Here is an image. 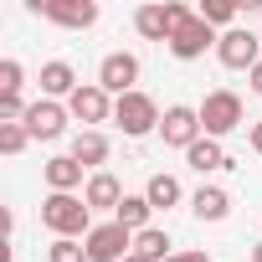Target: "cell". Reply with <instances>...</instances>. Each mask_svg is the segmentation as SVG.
Wrapping results in <instances>:
<instances>
[{
	"label": "cell",
	"mask_w": 262,
	"mask_h": 262,
	"mask_svg": "<svg viewBox=\"0 0 262 262\" xmlns=\"http://www.w3.org/2000/svg\"><path fill=\"white\" fill-rule=\"evenodd\" d=\"M41 226H47L52 236H72V242H82L98 221H93V211H88L82 195H62V190H52V195L41 201Z\"/></svg>",
	"instance_id": "cell-1"
},
{
	"label": "cell",
	"mask_w": 262,
	"mask_h": 262,
	"mask_svg": "<svg viewBox=\"0 0 262 262\" xmlns=\"http://www.w3.org/2000/svg\"><path fill=\"white\" fill-rule=\"evenodd\" d=\"M160 103L144 93V88H134V93H123V98H113V123L123 128L128 139H144V134H160Z\"/></svg>",
	"instance_id": "cell-2"
},
{
	"label": "cell",
	"mask_w": 262,
	"mask_h": 262,
	"mask_svg": "<svg viewBox=\"0 0 262 262\" xmlns=\"http://www.w3.org/2000/svg\"><path fill=\"white\" fill-rule=\"evenodd\" d=\"M190 16H195V11L180 6V0H149V6L134 11V31H139L144 41H165V47H170V36H175Z\"/></svg>",
	"instance_id": "cell-3"
},
{
	"label": "cell",
	"mask_w": 262,
	"mask_h": 262,
	"mask_svg": "<svg viewBox=\"0 0 262 262\" xmlns=\"http://www.w3.org/2000/svg\"><path fill=\"white\" fill-rule=\"evenodd\" d=\"M242 118H247V108H242V98H236L231 88L206 93V103H201V128H206V139H226V134H236Z\"/></svg>",
	"instance_id": "cell-4"
},
{
	"label": "cell",
	"mask_w": 262,
	"mask_h": 262,
	"mask_svg": "<svg viewBox=\"0 0 262 262\" xmlns=\"http://www.w3.org/2000/svg\"><path fill=\"white\" fill-rule=\"evenodd\" d=\"M82 247H88L93 262H123V257H134V231L118 226V221L108 216V221H98V226L82 236Z\"/></svg>",
	"instance_id": "cell-5"
},
{
	"label": "cell",
	"mask_w": 262,
	"mask_h": 262,
	"mask_svg": "<svg viewBox=\"0 0 262 262\" xmlns=\"http://www.w3.org/2000/svg\"><path fill=\"white\" fill-rule=\"evenodd\" d=\"M216 62H221V67H231V72H252V67L262 62V36H257V31H247V26L221 31V41H216Z\"/></svg>",
	"instance_id": "cell-6"
},
{
	"label": "cell",
	"mask_w": 262,
	"mask_h": 262,
	"mask_svg": "<svg viewBox=\"0 0 262 262\" xmlns=\"http://www.w3.org/2000/svg\"><path fill=\"white\" fill-rule=\"evenodd\" d=\"M160 139L170 144V149H190L195 139H206V128H201V108H190V103H170L165 108V118H160Z\"/></svg>",
	"instance_id": "cell-7"
},
{
	"label": "cell",
	"mask_w": 262,
	"mask_h": 262,
	"mask_svg": "<svg viewBox=\"0 0 262 262\" xmlns=\"http://www.w3.org/2000/svg\"><path fill=\"white\" fill-rule=\"evenodd\" d=\"M31 16L67 26V31H88L98 21V0H31Z\"/></svg>",
	"instance_id": "cell-8"
},
{
	"label": "cell",
	"mask_w": 262,
	"mask_h": 262,
	"mask_svg": "<svg viewBox=\"0 0 262 262\" xmlns=\"http://www.w3.org/2000/svg\"><path fill=\"white\" fill-rule=\"evenodd\" d=\"M134 82H139V57H134V52H108V57L98 62V88H103L108 98L134 93Z\"/></svg>",
	"instance_id": "cell-9"
},
{
	"label": "cell",
	"mask_w": 262,
	"mask_h": 262,
	"mask_svg": "<svg viewBox=\"0 0 262 262\" xmlns=\"http://www.w3.org/2000/svg\"><path fill=\"white\" fill-rule=\"evenodd\" d=\"M216 41H221V36H216V26H206L201 16H190V21L170 36V57H175V62H201Z\"/></svg>",
	"instance_id": "cell-10"
},
{
	"label": "cell",
	"mask_w": 262,
	"mask_h": 262,
	"mask_svg": "<svg viewBox=\"0 0 262 262\" xmlns=\"http://www.w3.org/2000/svg\"><path fill=\"white\" fill-rule=\"evenodd\" d=\"M67 123H72L67 103H52V98H36V103L26 108V128H31V139H41V144L62 139V134H67Z\"/></svg>",
	"instance_id": "cell-11"
},
{
	"label": "cell",
	"mask_w": 262,
	"mask_h": 262,
	"mask_svg": "<svg viewBox=\"0 0 262 262\" xmlns=\"http://www.w3.org/2000/svg\"><path fill=\"white\" fill-rule=\"evenodd\" d=\"M67 113H72L82 128H98V123H108V118H113V98H108L98 82H82V88L67 98Z\"/></svg>",
	"instance_id": "cell-12"
},
{
	"label": "cell",
	"mask_w": 262,
	"mask_h": 262,
	"mask_svg": "<svg viewBox=\"0 0 262 262\" xmlns=\"http://www.w3.org/2000/svg\"><path fill=\"white\" fill-rule=\"evenodd\" d=\"M82 170H103L108 165V155H113V144H108V134H103V128H82V134H72V149H67Z\"/></svg>",
	"instance_id": "cell-13"
},
{
	"label": "cell",
	"mask_w": 262,
	"mask_h": 262,
	"mask_svg": "<svg viewBox=\"0 0 262 262\" xmlns=\"http://www.w3.org/2000/svg\"><path fill=\"white\" fill-rule=\"evenodd\" d=\"M36 82H41V98H52V103H67V98L82 88V82H77V67L62 62V57H57V62H41V77H36Z\"/></svg>",
	"instance_id": "cell-14"
},
{
	"label": "cell",
	"mask_w": 262,
	"mask_h": 262,
	"mask_svg": "<svg viewBox=\"0 0 262 262\" xmlns=\"http://www.w3.org/2000/svg\"><path fill=\"white\" fill-rule=\"evenodd\" d=\"M128 190L118 185V175H108V170H98V175H88V185H82V201H88V211H118V201H123Z\"/></svg>",
	"instance_id": "cell-15"
},
{
	"label": "cell",
	"mask_w": 262,
	"mask_h": 262,
	"mask_svg": "<svg viewBox=\"0 0 262 262\" xmlns=\"http://www.w3.org/2000/svg\"><path fill=\"white\" fill-rule=\"evenodd\" d=\"M41 175H47V185H52V190H62V195H77V190L88 185V180H82L88 170H82L72 155H52V160L41 165Z\"/></svg>",
	"instance_id": "cell-16"
},
{
	"label": "cell",
	"mask_w": 262,
	"mask_h": 262,
	"mask_svg": "<svg viewBox=\"0 0 262 262\" xmlns=\"http://www.w3.org/2000/svg\"><path fill=\"white\" fill-rule=\"evenodd\" d=\"M185 165H190L195 175H216V170H231L236 160L221 149V139H195V144L185 149Z\"/></svg>",
	"instance_id": "cell-17"
},
{
	"label": "cell",
	"mask_w": 262,
	"mask_h": 262,
	"mask_svg": "<svg viewBox=\"0 0 262 262\" xmlns=\"http://www.w3.org/2000/svg\"><path fill=\"white\" fill-rule=\"evenodd\" d=\"M190 211H195V221H226L231 216V195L221 185H201L190 195Z\"/></svg>",
	"instance_id": "cell-18"
},
{
	"label": "cell",
	"mask_w": 262,
	"mask_h": 262,
	"mask_svg": "<svg viewBox=\"0 0 262 262\" xmlns=\"http://www.w3.org/2000/svg\"><path fill=\"white\" fill-rule=\"evenodd\" d=\"M149 216H155V206L144 201V190H139V195H123V201H118V211H113V221H118V226H128L134 236H139L144 226H155Z\"/></svg>",
	"instance_id": "cell-19"
},
{
	"label": "cell",
	"mask_w": 262,
	"mask_h": 262,
	"mask_svg": "<svg viewBox=\"0 0 262 262\" xmlns=\"http://www.w3.org/2000/svg\"><path fill=\"white\" fill-rule=\"evenodd\" d=\"M134 252L144 257V262H170L175 252H170V231L165 226H144L139 236H134Z\"/></svg>",
	"instance_id": "cell-20"
},
{
	"label": "cell",
	"mask_w": 262,
	"mask_h": 262,
	"mask_svg": "<svg viewBox=\"0 0 262 262\" xmlns=\"http://www.w3.org/2000/svg\"><path fill=\"white\" fill-rule=\"evenodd\" d=\"M180 180L175 175H149V185H144V201L155 206V211H170V206H180Z\"/></svg>",
	"instance_id": "cell-21"
},
{
	"label": "cell",
	"mask_w": 262,
	"mask_h": 262,
	"mask_svg": "<svg viewBox=\"0 0 262 262\" xmlns=\"http://www.w3.org/2000/svg\"><path fill=\"white\" fill-rule=\"evenodd\" d=\"M236 11H242L236 0H201V6H195V16H201L206 26H226V31H231V21H236Z\"/></svg>",
	"instance_id": "cell-22"
},
{
	"label": "cell",
	"mask_w": 262,
	"mask_h": 262,
	"mask_svg": "<svg viewBox=\"0 0 262 262\" xmlns=\"http://www.w3.org/2000/svg\"><path fill=\"white\" fill-rule=\"evenodd\" d=\"M47 262H93V257H88V247H82V242H72V236H57V242L47 247Z\"/></svg>",
	"instance_id": "cell-23"
},
{
	"label": "cell",
	"mask_w": 262,
	"mask_h": 262,
	"mask_svg": "<svg viewBox=\"0 0 262 262\" xmlns=\"http://www.w3.org/2000/svg\"><path fill=\"white\" fill-rule=\"evenodd\" d=\"M31 144V128L26 123H0V155H21Z\"/></svg>",
	"instance_id": "cell-24"
},
{
	"label": "cell",
	"mask_w": 262,
	"mask_h": 262,
	"mask_svg": "<svg viewBox=\"0 0 262 262\" xmlns=\"http://www.w3.org/2000/svg\"><path fill=\"white\" fill-rule=\"evenodd\" d=\"M21 82H26V67L16 57H6L0 62V93H21Z\"/></svg>",
	"instance_id": "cell-25"
},
{
	"label": "cell",
	"mask_w": 262,
	"mask_h": 262,
	"mask_svg": "<svg viewBox=\"0 0 262 262\" xmlns=\"http://www.w3.org/2000/svg\"><path fill=\"white\" fill-rule=\"evenodd\" d=\"M247 144H252V155H262V118L252 123V134H247Z\"/></svg>",
	"instance_id": "cell-26"
},
{
	"label": "cell",
	"mask_w": 262,
	"mask_h": 262,
	"mask_svg": "<svg viewBox=\"0 0 262 262\" xmlns=\"http://www.w3.org/2000/svg\"><path fill=\"white\" fill-rule=\"evenodd\" d=\"M247 88H252V93H257V98H262V62H257V67H252V72H247Z\"/></svg>",
	"instance_id": "cell-27"
},
{
	"label": "cell",
	"mask_w": 262,
	"mask_h": 262,
	"mask_svg": "<svg viewBox=\"0 0 262 262\" xmlns=\"http://www.w3.org/2000/svg\"><path fill=\"white\" fill-rule=\"evenodd\" d=\"M170 262H211V252H175Z\"/></svg>",
	"instance_id": "cell-28"
},
{
	"label": "cell",
	"mask_w": 262,
	"mask_h": 262,
	"mask_svg": "<svg viewBox=\"0 0 262 262\" xmlns=\"http://www.w3.org/2000/svg\"><path fill=\"white\" fill-rule=\"evenodd\" d=\"M252 262H262V242H257V247H252Z\"/></svg>",
	"instance_id": "cell-29"
},
{
	"label": "cell",
	"mask_w": 262,
	"mask_h": 262,
	"mask_svg": "<svg viewBox=\"0 0 262 262\" xmlns=\"http://www.w3.org/2000/svg\"><path fill=\"white\" fill-rule=\"evenodd\" d=\"M123 262H144V257H139V252H134V257H123Z\"/></svg>",
	"instance_id": "cell-30"
}]
</instances>
